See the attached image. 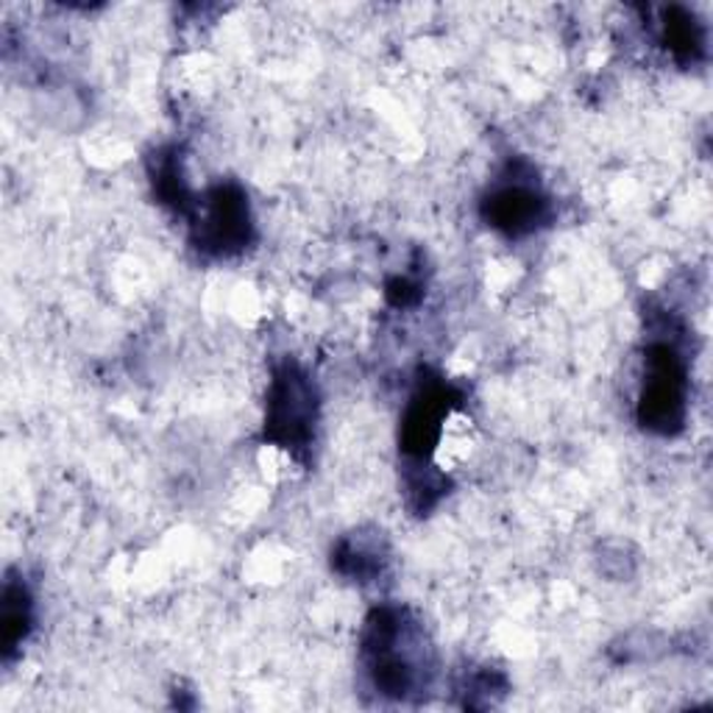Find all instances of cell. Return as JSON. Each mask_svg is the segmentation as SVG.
<instances>
[{
	"label": "cell",
	"instance_id": "obj_1",
	"mask_svg": "<svg viewBox=\"0 0 713 713\" xmlns=\"http://www.w3.org/2000/svg\"><path fill=\"white\" fill-rule=\"evenodd\" d=\"M539 199L526 190H502V193L493 199V218H496V227L510 229V232H519V229L530 227L539 218Z\"/></svg>",
	"mask_w": 713,
	"mask_h": 713
}]
</instances>
